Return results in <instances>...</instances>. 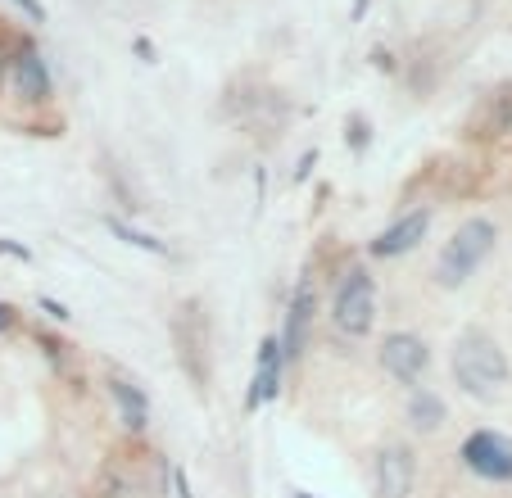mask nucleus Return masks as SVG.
I'll list each match as a JSON object with an SVG mask.
<instances>
[{
  "label": "nucleus",
  "mask_w": 512,
  "mask_h": 498,
  "mask_svg": "<svg viewBox=\"0 0 512 498\" xmlns=\"http://www.w3.org/2000/svg\"><path fill=\"white\" fill-rule=\"evenodd\" d=\"M454 381L463 394L472 399H494V394L508 385L512 367H508V354L503 345L490 336V331H463L454 345Z\"/></svg>",
  "instance_id": "nucleus-1"
},
{
  "label": "nucleus",
  "mask_w": 512,
  "mask_h": 498,
  "mask_svg": "<svg viewBox=\"0 0 512 498\" xmlns=\"http://www.w3.org/2000/svg\"><path fill=\"white\" fill-rule=\"evenodd\" d=\"M173 349H177V363H182L186 381L204 394L213 381V322H209V313H204V299H182V304H177Z\"/></svg>",
  "instance_id": "nucleus-2"
},
{
  "label": "nucleus",
  "mask_w": 512,
  "mask_h": 498,
  "mask_svg": "<svg viewBox=\"0 0 512 498\" xmlns=\"http://www.w3.org/2000/svg\"><path fill=\"white\" fill-rule=\"evenodd\" d=\"M494 240H499V231H494L490 218H467L463 227L445 240L440 259H435V286H445V290L467 286V277H476V268L490 259Z\"/></svg>",
  "instance_id": "nucleus-3"
},
{
  "label": "nucleus",
  "mask_w": 512,
  "mask_h": 498,
  "mask_svg": "<svg viewBox=\"0 0 512 498\" xmlns=\"http://www.w3.org/2000/svg\"><path fill=\"white\" fill-rule=\"evenodd\" d=\"M331 322L345 340H363L377 322V281L363 263L345 268V277H340L336 299H331Z\"/></svg>",
  "instance_id": "nucleus-4"
},
{
  "label": "nucleus",
  "mask_w": 512,
  "mask_h": 498,
  "mask_svg": "<svg viewBox=\"0 0 512 498\" xmlns=\"http://www.w3.org/2000/svg\"><path fill=\"white\" fill-rule=\"evenodd\" d=\"M417 485V458L408 444H386L372 462V489L377 498H413Z\"/></svg>",
  "instance_id": "nucleus-5"
},
{
  "label": "nucleus",
  "mask_w": 512,
  "mask_h": 498,
  "mask_svg": "<svg viewBox=\"0 0 512 498\" xmlns=\"http://www.w3.org/2000/svg\"><path fill=\"white\" fill-rule=\"evenodd\" d=\"M426 363H431V349H426V340L413 336V331H395V336H386V345H381V367H386L399 385L422 381Z\"/></svg>",
  "instance_id": "nucleus-6"
},
{
  "label": "nucleus",
  "mask_w": 512,
  "mask_h": 498,
  "mask_svg": "<svg viewBox=\"0 0 512 498\" xmlns=\"http://www.w3.org/2000/svg\"><path fill=\"white\" fill-rule=\"evenodd\" d=\"M463 462L485 480H512V440L494 431H476L463 444Z\"/></svg>",
  "instance_id": "nucleus-7"
},
{
  "label": "nucleus",
  "mask_w": 512,
  "mask_h": 498,
  "mask_svg": "<svg viewBox=\"0 0 512 498\" xmlns=\"http://www.w3.org/2000/svg\"><path fill=\"white\" fill-rule=\"evenodd\" d=\"M313 281L304 277L300 286H295V299H290L286 308V331L277 336L281 345V363H295V358L304 354V345H309V326H313Z\"/></svg>",
  "instance_id": "nucleus-8"
},
{
  "label": "nucleus",
  "mask_w": 512,
  "mask_h": 498,
  "mask_svg": "<svg viewBox=\"0 0 512 498\" xmlns=\"http://www.w3.org/2000/svg\"><path fill=\"white\" fill-rule=\"evenodd\" d=\"M426 231H431V209H413V213H404L395 227H386L372 240V254H377V259H399V254L422 245Z\"/></svg>",
  "instance_id": "nucleus-9"
},
{
  "label": "nucleus",
  "mask_w": 512,
  "mask_h": 498,
  "mask_svg": "<svg viewBox=\"0 0 512 498\" xmlns=\"http://www.w3.org/2000/svg\"><path fill=\"white\" fill-rule=\"evenodd\" d=\"M10 77H14V91H19L28 105L50 100V68L32 46H19V55H14V64H10Z\"/></svg>",
  "instance_id": "nucleus-10"
},
{
  "label": "nucleus",
  "mask_w": 512,
  "mask_h": 498,
  "mask_svg": "<svg viewBox=\"0 0 512 498\" xmlns=\"http://www.w3.org/2000/svg\"><path fill=\"white\" fill-rule=\"evenodd\" d=\"M281 390V345L277 340H263L259 345V367H254V381H250V394H245V408H263L272 394Z\"/></svg>",
  "instance_id": "nucleus-11"
},
{
  "label": "nucleus",
  "mask_w": 512,
  "mask_h": 498,
  "mask_svg": "<svg viewBox=\"0 0 512 498\" xmlns=\"http://www.w3.org/2000/svg\"><path fill=\"white\" fill-rule=\"evenodd\" d=\"M445 417H449V408H445L440 394H431V390L408 394V426H413L417 435H435L440 426H445Z\"/></svg>",
  "instance_id": "nucleus-12"
},
{
  "label": "nucleus",
  "mask_w": 512,
  "mask_h": 498,
  "mask_svg": "<svg viewBox=\"0 0 512 498\" xmlns=\"http://www.w3.org/2000/svg\"><path fill=\"white\" fill-rule=\"evenodd\" d=\"M109 394H114L118 412H123V422L132 426V431H145V426H150V399H145L132 381H118L114 376V381H109Z\"/></svg>",
  "instance_id": "nucleus-13"
},
{
  "label": "nucleus",
  "mask_w": 512,
  "mask_h": 498,
  "mask_svg": "<svg viewBox=\"0 0 512 498\" xmlns=\"http://www.w3.org/2000/svg\"><path fill=\"white\" fill-rule=\"evenodd\" d=\"M508 123H512V91H499L481 109V118H472V136H499L508 132Z\"/></svg>",
  "instance_id": "nucleus-14"
},
{
  "label": "nucleus",
  "mask_w": 512,
  "mask_h": 498,
  "mask_svg": "<svg viewBox=\"0 0 512 498\" xmlns=\"http://www.w3.org/2000/svg\"><path fill=\"white\" fill-rule=\"evenodd\" d=\"M105 227L114 231L118 240H127V245H136V249H150V254H168V245H164V240H155V236H145V231L127 227L123 218H105Z\"/></svg>",
  "instance_id": "nucleus-15"
},
{
  "label": "nucleus",
  "mask_w": 512,
  "mask_h": 498,
  "mask_svg": "<svg viewBox=\"0 0 512 498\" xmlns=\"http://www.w3.org/2000/svg\"><path fill=\"white\" fill-rule=\"evenodd\" d=\"M363 141H368V127H363V118H349V145H354V150H363Z\"/></svg>",
  "instance_id": "nucleus-16"
},
{
  "label": "nucleus",
  "mask_w": 512,
  "mask_h": 498,
  "mask_svg": "<svg viewBox=\"0 0 512 498\" xmlns=\"http://www.w3.org/2000/svg\"><path fill=\"white\" fill-rule=\"evenodd\" d=\"M14 5H19V10L28 14L32 23H46V10H41V0H14Z\"/></svg>",
  "instance_id": "nucleus-17"
},
{
  "label": "nucleus",
  "mask_w": 512,
  "mask_h": 498,
  "mask_svg": "<svg viewBox=\"0 0 512 498\" xmlns=\"http://www.w3.org/2000/svg\"><path fill=\"white\" fill-rule=\"evenodd\" d=\"M313 163H318V150H309V154L300 159V168H295V182H304V177L313 173Z\"/></svg>",
  "instance_id": "nucleus-18"
},
{
  "label": "nucleus",
  "mask_w": 512,
  "mask_h": 498,
  "mask_svg": "<svg viewBox=\"0 0 512 498\" xmlns=\"http://www.w3.org/2000/svg\"><path fill=\"white\" fill-rule=\"evenodd\" d=\"M10 326H14V308L0 304V331H10Z\"/></svg>",
  "instance_id": "nucleus-19"
},
{
  "label": "nucleus",
  "mask_w": 512,
  "mask_h": 498,
  "mask_svg": "<svg viewBox=\"0 0 512 498\" xmlns=\"http://www.w3.org/2000/svg\"><path fill=\"white\" fill-rule=\"evenodd\" d=\"M41 308H46V313H50V317H68V313H64V308H59V304H55V299H41Z\"/></svg>",
  "instance_id": "nucleus-20"
},
{
  "label": "nucleus",
  "mask_w": 512,
  "mask_h": 498,
  "mask_svg": "<svg viewBox=\"0 0 512 498\" xmlns=\"http://www.w3.org/2000/svg\"><path fill=\"white\" fill-rule=\"evenodd\" d=\"M368 5H372V0H354V10H349V19L358 23V19H363V10H368Z\"/></svg>",
  "instance_id": "nucleus-21"
},
{
  "label": "nucleus",
  "mask_w": 512,
  "mask_h": 498,
  "mask_svg": "<svg viewBox=\"0 0 512 498\" xmlns=\"http://www.w3.org/2000/svg\"><path fill=\"white\" fill-rule=\"evenodd\" d=\"M177 498H191V485H186L182 471H177Z\"/></svg>",
  "instance_id": "nucleus-22"
},
{
  "label": "nucleus",
  "mask_w": 512,
  "mask_h": 498,
  "mask_svg": "<svg viewBox=\"0 0 512 498\" xmlns=\"http://www.w3.org/2000/svg\"><path fill=\"white\" fill-rule=\"evenodd\" d=\"M0 77H5V55H0Z\"/></svg>",
  "instance_id": "nucleus-23"
},
{
  "label": "nucleus",
  "mask_w": 512,
  "mask_h": 498,
  "mask_svg": "<svg viewBox=\"0 0 512 498\" xmlns=\"http://www.w3.org/2000/svg\"><path fill=\"white\" fill-rule=\"evenodd\" d=\"M295 498H309V494H304V489H295Z\"/></svg>",
  "instance_id": "nucleus-24"
}]
</instances>
